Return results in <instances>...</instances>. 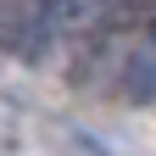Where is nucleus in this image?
<instances>
[{"label": "nucleus", "mask_w": 156, "mask_h": 156, "mask_svg": "<svg viewBox=\"0 0 156 156\" xmlns=\"http://www.w3.org/2000/svg\"><path fill=\"white\" fill-rule=\"evenodd\" d=\"M45 34H95L117 11V0H34Z\"/></svg>", "instance_id": "nucleus-1"}]
</instances>
